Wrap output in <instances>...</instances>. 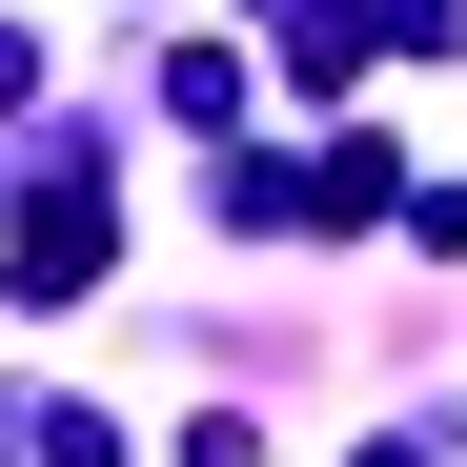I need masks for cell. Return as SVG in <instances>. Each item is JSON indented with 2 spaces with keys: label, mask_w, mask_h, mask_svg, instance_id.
I'll return each instance as SVG.
<instances>
[{
  "label": "cell",
  "mask_w": 467,
  "mask_h": 467,
  "mask_svg": "<svg viewBox=\"0 0 467 467\" xmlns=\"http://www.w3.org/2000/svg\"><path fill=\"white\" fill-rule=\"evenodd\" d=\"M163 102L183 122H244V41H163Z\"/></svg>",
  "instance_id": "6da1fadb"
},
{
  "label": "cell",
  "mask_w": 467,
  "mask_h": 467,
  "mask_svg": "<svg viewBox=\"0 0 467 467\" xmlns=\"http://www.w3.org/2000/svg\"><path fill=\"white\" fill-rule=\"evenodd\" d=\"M366 21L407 41V61H467V0H366Z\"/></svg>",
  "instance_id": "7a4b0ae2"
},
{
  "label": "cell",
  "mask_w": 467,
  "mask_h": 467,
  "mask_svg": "<svg viewBox=\"0 0 467 467\" xmlns=\"http://www.w3.org/2000/svg\"><path fill=\"white\" fill-rule=\"evenodd\" d=\"M447 447H467V407H447V427H386V447H346V467H447Z\"/></svg>",
  "instance_id": "3957f363"
}]
</instances>
